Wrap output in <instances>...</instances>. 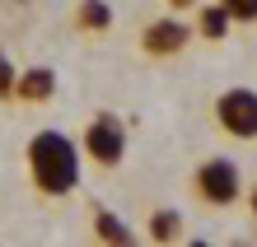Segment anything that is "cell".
<instances>
[{"instance_id": "obj_1", "label": "cell", "mask_w": 257, "mask_h": 247, "mask_svg": "<svg viewBox=\"0 0 257 247\" xmlns=\"http://www.w3.org/2000/svg\"><path fill=\"white\" fill-rule=\"evenodd\" d=\"M28 177L42 196H70L80 187V149L66 131H38L28 140Z\"/></svg>"}, {"instance_id": "obj_2", "label": "cell", "mask_w": 257, "mask_h": 247, "mask_svg": "<svg viewBox=\"0 0 257 247\" xmlns=\"http://www.w3.org/2000/svg\"><path fill=\"white\" fill-rule=\"evenodd\" d=\"M192 187H196V196H201L206 205H234L238 191H243V182H238V163L224 159V154H220V159H206L192 173Z\"/></svg>"}, {"instance_id": "obj_3", "label": "cell", "mask_w": 257, "mask_h": 247, "mask_svg": "<svg viewBox=\"0 0 257 247\" xmlns=\"http://www.w3.org/2000/svg\"><path fill=\"white\" fill-rule=\"evenodd\" d=\"M215 121L234 140H257V94L252 89H224L215 98Z\"/></svg>"}, {"instance_id": "obj_4", "label": "cell", "mask_w": 257, "mask_h": 247, "mask_svg": "<svg viewBox=\"0 0 257 247\" xmlns=\"http://www.w3.org/2000/svg\"><path fill=\"white\" fill-rule=\"evenodd\" d=\"M84 154H89L98 168H117V163H122V154H126V131H122V121H117L112 112H98L94 121H89V131H84Z\"/></svg>"}, {"instance_id": "obj_5", "label": "cell", "mask_w": 257, "mask_h": 247, "mask_svg": "<svg viewBox=\"0 0 257 247\" xmlns=\"http://www.w3.org/2000/svg\"><path fill=\"white\" fill-rule=\"evenodd\" d=\"M187 38H192L187 24H178V19H155V24H145L141 47H145V56H178V52L187 47Z\"/></svg>"}, {"instance_id": "obj_6", "label": "cell", "mask_w": 257, "mask_h": 247, "mask_svg": "<svg viewBox=\"0 0 257 247\" xmlns=\"http://www.w3.org/2000/svg\"><path fill=\"white\" fill-rule=\"evenodd\" d=\"M14 94H19L24 103H47L56 94V75L47 66H33V70H24L19 80H14Z\"/></svg>"}, {"instance_id": "obj_7", "label": "cell", "mask_w": 257, "mask_h": 247, "mask_svg": "<svg viewBox=\"0 0 257 247\" xmlns=\"http://www.w3.org/2000/svg\"><path fill=\"white\" fill-rule=\"evenodd\" d=\"M229 24L234 19H229V10H224L220 0L196 10V38H206V42H224V38H229Z\"/></svg>"}, {"instance_id": "obj_8", "label": "cell", "mask_w": 257, "mask_h": 247, "mask_svg": "<svg viewBox=\"0 0 257 247\" xmlns=\"http://www.w3.org/2000/svg\"><path fill=\"white\" fill-rule=\"evenodd\" d=\"M94 233L103 238V242H117V247H126V242H136V233L117 219L112 210H94Z\"/></svg>"}, {"instance_id": "obj_9", "label": "cell", "mask_w": 257, "mask_h": 247, "mask_svg": "<svg viewBox=\"0 0 257 247\" xmlns=\"http://www.w3.org/2000/svg\"><path fill=\"white\" fill-rule=\"evenodd\" d=\"M75 24H80L84 33H103V28H112V10L103 5V0H84V5L75 10Z\"/></svg>"}, {"instance_id": "obj_10", "label": "cell", "mask_w": 257, "mask_h": 247, "mask_svg": "<svg viewBox=\"0 0 257 247\" xmlns=\"http://www.w3.org/2000/svg\"><path fill=\"white\" fill-rule=\"evenodd\" d=\"M178 233H183V214L178 210H159L155 219H150V238L155 242H173Z\"/></svg>"}, {"instance_id": "obj_11", "label": "cell", "mask_w": 257, "mask_h": 247, "mask_svg": "<svg viewBox=\"0 0 257 247\" xmlns=\"http://www.w3.org/2000/svg\"><path fill=\"white\" fill-rule=\"evenodd\" d=\"M229 10V19H243V24H257V0H220Z\"/></svg>"}, {"instance_id": "obj_12", "label": "cell", "mask_w": 257, "mask_h": 247, "mask_svg": "<svg viewBox=\"0 0 257 247\" xmlns=\"http://www.w3.org/2000/svg\"><path fill=\"white\" fill-rule=\"evenodd\" d=\"M14 80H19V70L10 66V56H0V98L14 94Z\"/></svg>"}, {"instance_id": "obj_13", "label": "cell", "mask_w": 257, "mask_h": 247, "mask_svg": "<svg viewBox=\"0 0 257 247\" xmlns=\"http://www.w3.org/2000/svg\"><path fill=\"white\" fill-rule=\"evenodd\" d=\"M169 5H173V10H192L196 0H169Z\"/></svg>"}, {"instance_id": "obj_14", "label": "cell", "mask_w": 257, "mask_h": 247, "mask_svg": "<svg viewBox=\"0 0 257 247\" xmlns=\"http://www.w3.org/2000/svg\"><path fill=\"white\" fill-rule=\"evenodd\" d=\"M248 205H252V214H257V187H252V191H248Z\"/></svg>"}]
</instances>
